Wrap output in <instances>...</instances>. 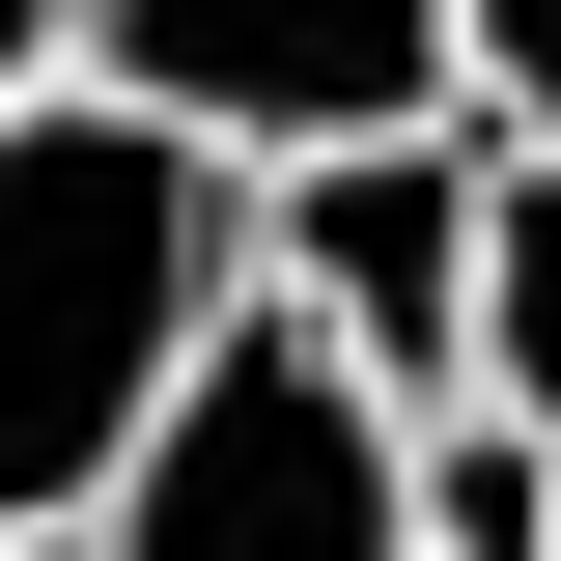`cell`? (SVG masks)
Listing matches in <instances>:
<instances>
[{"instance_id": "3957f363", "label": "cell", "mask_w": 561, "mask_h": 561, "mask_svg": "<svg viewBox=\"0 0 561 561\" xmlns=\"http://www.w3.org/2000/svg\"><path fill=\"white\" fill-rule=\"evenodd\" d=\"M84 561H393V393L309 365L280 309H225L197 393L140 421V478L84 505Z\"/></svg>"}, {"instance_id": "52a82bcc", "label": "cell", "mask_w": 561, "mask_h": 561, "mask_svg": "<svg viewBox=\"0 0 561 561\" xmlns=\"http://www.w3.org/2000/svg\"><path fill=\"white\" fill-rule=\"evenodd\" d=\"M28 84H57V0H0V113H28Z\"/></svg>"}, {"instance_id": "7a4b0ae2", "label": "cell", "mask_w": 561, "mask_h": 561, "mask_svg": "<svg viewBox=\"0 0 561 561\" xmlns=\"http://www.w3.org/2000/svg\"><path fill=\"white\" fill-rule=\"evenodd\" d=\"M57 84H113L140 140H197L225 197H280V169L449 113V0H57Z\"/></svg>"}, {"instance_id": "5b68a950", "label": "cell", "mask_w": 561, "mask_h": 561, "mask_svg": "<svg viewBox=\"0 0 561 561\" xmlns=\"http://www.w3.org/2000/svg\"><path fill=\"white\" fill-rule=\"evenodd\" d=\"M449 421L561 449V169H505V140H478V393Z\"/></svg>"}, {"instance_id": "6da1fadb", "label": "cell", "mask_w": 561, "mask_h": 561, "mask_svg": "<svg viewBox=\"0 0 561 561\" xmlns=\"http://www.w3.org/2000/svg\"><path fill=\"white\" fill-rule=\"evenodd\" d=\"M225 309H253V197L113 84H28L0 113V534H84Z\"/></svg>"}, {"instance_id": "277c9868", "label": "cell", "mask_w": 561, "mask_h": 561, "mask_svg": "<svg viewBox=\"0 0 561 561\" xmlns=\"http://www.w3.org/2000/svg\"><path fill=\"white\" fill-rule=\"evenodd\" d=\"M253 309L309 365H365L393 421H449V393H478V140L421 113V140L280 169V197H253Z\"/></svg>"}, {"instance_id": "8992f818", "label": "cell", "mask_w": 561, "mask_h": 561, "mask_svg": "<svg viewBox=\"0 0 561 561\" xmlns=\"http://www.w3.org/2000/svg\"><path fill=\"white\" fill-rule=\"evenodd\" d=\"M449 140L561 169V0H449Z\"/></svg>"}, {"instance_id": "ba28073f", "label": "cell", "mask_w": 561, "mask_h": 561, "mask_svg": "<svg viewBox=\"0 0 561 561\" xmlns=\"http://www.w3.org/2000/svg\"><path fill=\"white\" fill-rule=\"evenodd\" d=\"M0 561H84V534H0Z\"/></svg>"}]
</instances>
